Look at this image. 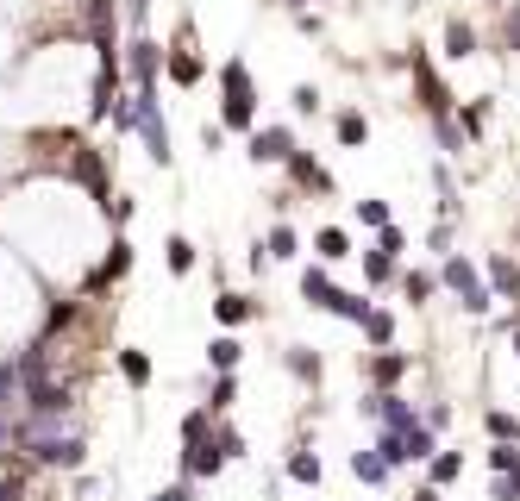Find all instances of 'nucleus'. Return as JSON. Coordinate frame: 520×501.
Here are the masks:
<instances>
[{
  "label": "nucleus",
  "mask_w": 520,
  "mask_h": 501,
  "mask_svg": "<svg viewBox=\"0 0 520 501\" xmlns=\"http://www.w3.org/2000/svg\"><path fill=\"white\" fill-rule=\"evenodd\" d=\"M295 157V132L289 126H257L251 132V163H289Z\"/></svg>",
  "instance_id": "obj_8"
},
{
  "label": "nucleus",
  "mask_w": 520,
  "mask_h": 501,
  "mask_svg": "<svg viewBox=\"0 0 520 501\" xmlns=\"http://www.w3.org/2000/svg\"><path fill=\"white\" fill-rule=\"evenodd\" d=\"M289 107H295V113H320V88H314V82H301V88L289 94Z\"/></svg>",
  "instance_id": "obj_42"
},
{
  "label": "nucleus",
  "mask_w": 520,
  "mask_h": 501,
  "mask_svg": "<svg viewBox=\"0 0 520 501\" xmlns=\"http://www.w3.org/2000/svg\"><path fill=\"white\" fill-rule=\"evenodd\" d=\"M452 238H458V232H452V220H439V226L427 232V245H433L439 257H452Z\"/></svg>",
  "instance_id": "obj_44"
},
{
  "label": "nucleus",
  "mask_w": 520,
  "mask_h": 501,
  "mask_svg": "<svg viewBox=\"0 0 520 501\" xmlns=\"http://www.w3.org/2000/svg\"><path fill=\"white\" fill-rule=\"evenodd\" d=\"M408 370H414V357H408V351H395V345L364 357V383H370V395H389V389H395Z\"/></svg>",
  "instance_id": "obj_4"
},
{
  "label": "nucleus",
  "mask_w": 520,
  "mask_h": 501,
  "mask_svg": "<svg viewBox=\"0 0 520 501\" xmlns=\"http://www.w3.org/2000/svg\"><path fill=\"white\" fill-rule=\"evenodd\" d=\"M320 476H326V464H320V451H289V483H307V489H320Z\"/></svg>",
  "instance_id": "obj_18"
},
{
  "label": "nucleus",
  "mask_w": 520,
  "mask_h": 501,
  "mask_svg": "<svg viewBox=\"0 0 520 501\" xmlns=\"http://www.w3.org/2000/svg\"><path fill=\"white\" fill-rule=\"evenodd\" d=\"M439 289H452L458 295V307H464V314H489V307H495V295H489V282H483V270L477 264H470V257H445V264H439Z\"/></svg>",
  "instance_id": "obj_1"
},
{
  "label": "nucleus",
  "mask_w": 520,
  "mask_h": 501,
  "mask_svg": "<svg viewBox=\"0 0 520 501\" xmlns=\"http://www.w3.org/2000/svg\"><path fill=\"white\" fill-rule=\"evenodd\" d=\"M351 476H358L364 489H383L395 470H389V458H383V451H376V445H358V451H351Z\"/></svg>",
  "instance_id": "obj_11"
},
{
  "label": "nucleus",
  "mask_w": 520,
  "mask_h": 501,
  "mask_svg": "<svg viewBox=\"0 0 520 501\" xmlns=\"http://www.w3.org/2000/svg\"><path fill=\"white\" fill-rule=\"evenodd\" d=\"M376 251H389V257H401V251H408V232H401V226L389 220L383 232H376Z\"/></svg>",
  "instance_id": "obj_36"
},
{
  "label": "nucleus",
  "mask_w": 520,
  "mask_h": 501,
  "mask_svg": "<svg viewBox=\"0 0 520 501\" xmlns=\"http://www.w3.org/2000/svg\"><path fill=\"white\" fill-rule=\"evenodd\" d=\"M483 433H489V445H520V414L489 408V414H483Z\"/></svg>",
  "instance_id": "obj_17"
},
{
  "label": "nucleus",
  "mask_w": 520,
  "mask_h": 501,
  "mask_svg": "<svg viewBox=\"0 0 520 501\" xmlns=\"http://www.w3.org/2000/svg\"><path fill=\"white\" fill-rule=\"evenodd\" d=\"M26 470H32L26 458L7 464V476H0V501H26Z\"/></svg>",
  "instance_id": "obj_28"
},
{
  "label": "nucleus",
  "mask_w": 520,
  "mask_h": 501,
  "mask_svg": "<svg viewBox=\"0 0 520 501\" xmlns=\"http://www.w3.org/2000/svg\"><path fill=\"white\" fill-rule=\"evenodd\" d=\"M251 119H257V94H226V101H220V126H251Z\"/></svg>",
  "instance_id": "obj_23"
},
{
  "label": "nucleus",
  "mask_w": 520,
  "mask_h": 501,
  "mask_svg": "<svg viewBox=\"0 0 520 501\" xmlns=\"http://www.w3.org/2000/svg\"><path fill=\"white\" fill-rule=\"evenodd\" d=\"M333 314H339V320H351V326H364V314H370V301H364V295H351V289H339V301H333Z\"/></svg>",
  "instance_id": "obj_32"
},
{
  "label": "nucleus",
  "mask_w": 520,
  "mask_h": 501,
  "mask_svg": "<svg viewBox=\"0 0 520 501\" xmlns=\"http://www.w3.org/2000/svg\"><path fill=\"white\" fill-rule=\"evenodd\" d=\"M358 220H364L370 232H383V226H389V201H358Z\"/></svg>",
  "instance_id": "obj_37"
},
{
  "label": "nucleus",
  "mask_w": 520,
  "mask_h": 501,
  "mask_svg": "<svg viewBox=\"0 0 520 501\" xmlns=\"http://www.w3.org/2000/svg\"><path fill=\"white\" fill-rule=\"evenodd\" d=\"M483 126H489V101H470V107L458 113V132H464V138H477Z\"/></svg>",
  "instance_id": "obj_33"
},
{
  "label": "nucleus",
  "mask_w": 520,
  "mask_h": 501,
  "mask_svg": "<svg viewBox=\"0 0 520 501\" xmlns=\"http://www.w3.org/2000/svg\"><path fill=\"white\" fill-rule=\"evenodd\" d=\"M107 220H113V232H120L132 220V195H107Z\"/></svg>",
  "instance_id": "obj_43"
},
{
  "label": "nucleus",
  "mask_w": 520,
  "mask_h": 501,
  "mask_svg": "<svg viewBox=\"0 0 520 501\" xmlns=\"http://www.w3.org/2000/svg\"><path fill=\"white\" fill-rule=\"evenodd\" d=\"M232 401H239V376H214V389H207V401H201V408L220 420V414H232Z\"/></svg>",
  "instance_id": "obj_24"
},
{
  "label": "nucleus",
  "mask_w": 520,
  "mask_h": 501,
  "mask_svg": "<svg viewBox=\"0 0 520 501\" xmlns=\"http://www.w3.org/2000/svg\"><path fill=\"white\" fill-rule=\"evenodd\" d=\"M483 270H489V295H495V301H514V314H520V264L495 251Z\"/></svg>",
  "instance_id": "obj_9"
},
{
  "label": "nucleus",
  "mask_w": 520,
  "mask_h": 501,
  "mask_svg": "<svg viewBox=\"0 0 520 501\" xmlns=\"http://www.w3.org/2000/svg\"><path fill=\"white\" fill-rule=\"evenodd\" d=\"M502 339H508V345H514V357H520V314H508V320H502Z\"/></svg>",
  "instance_id": "obj_48"
},
{
  "label": "nucleus",
  "mask_w": 520,
  "mask_h": 501,
  "mask_svg": "<svg viewBox=\"0 0 520 501\" xmlns=\"http://www.w3.org/2000/svg\"><path fill=\"white\" fill-rule=\"evenodd\" d=\"M314 251H320V264H345V257H351V238H345L339 226H320V232H314Z\"/></svg>",
  "instance_id": "obj_21"
},
{
  "label": "nucleus",
  "mask_w": 520,
  "mask_h": 501,
  "mask_svg": "<svg viewBox=\"0 0 520 501\" xmlns=\"http://www.w3.org/2000/svg\"><path fill=\"white\" fill-rule=\"evenodd\" d=\"M151 501H195V483H170V489H157Z\"/></svg>",
  "instance_id": "obj_45"
},
{
  "label": "nucleus",
  "mask_w": 520,
  "mask_h": 501,
  "mask_svg": "<svg viewBox=\"0 0 520 501\" xmlns=\"http://www.w3.org/2000/svg\"><path fill=\"white\" fill-rule=\"evenodd\" d=\"M120 69H126V76H132L138 88H157V69H163V44H157V38H145V32H138V38L126 44V57H120Z\"/></svg>",
  "instance_id": "obj_5"
},
{
  "label": "nucleus",
  "mask_w": 520,
  "mask_h": 501,
  "mask_svg": "<svg viewBox=\"0 0 520 501\" xmlns=\"http://www.w3.org/2000/svg\"><path fill=\"white\" fill-rule=\"evenodd\" d=\"M414 501H445V495H439V489H427V483H420V489H414Z\"/></svg>",
  "instance_id": "obj_49"
},
{
  "label": "nucleus",
  "mask_w": 520,
  "mask_h": 501,
  "mask_svg": "<svg viewBox=\"0 0 520 501\" xmlns=\"http://www.w3.org/2000/svg\"><path fill=\"white\" fill-rule=\"evenodd\" d=\"M126 19H132V26H145V19H151V0H126Z\"/></svg>",
  "instance_id": "obj_47"
},
{
  "label": "nucleus",
  "mask_w": 520,
  "mask_h": 501,
  "mask_svg": "<svg viewBox=\"0 0 520 501\" xmlns=\"http://www.w3.org/2000/svg\"><path fill=\"white\" fill-rule=\"evenodd\" d=\"M163 257H170V270H176V276H188V270H195V245H188L182 232L170 238V245H163Z\"/></svg>",
  "instance_id": "obj_31"
},
{
  "label": "nucleus",
  "mask_w": 520,
  "mask_h": 501,
  "mask_svg": "<svg viewBox=\"0 0 520 501\" xmlns=\"http://www.w3.org/2000/svg\"><path fill=\"white\" fill-rule=\"evenodd\" d=\"M514 464H520V445H489V470L495 476H508Z\"/></svg>",
  "instance_id": "obj_38"
},
{
  "label": "nucleus",
  "mask_w": 520,
  "mask_h": 501,
  "mask_svg": "<svg viewBox=\"0 0 520 501\" xmlns=\"http://www.w3.org/2000/svg\"><path fill=\"white\" fill-rule=\"evenodd\" d=\"M289 176H295L301 188H314V195H333V176H326L307 151H295V157H289Z\"/></svg>",
  "instance_id": "obj_15"
},
{
  "label": "nucleus",
  "mask_w": 520,
  "mask_h": 501,
  "mask_svg": "<svg viewBox=\"0 0 520 501\" xmlns=\"http://www.w3.org/2000/svg\"><path fill=\"white\" fill-rule=\"evenodd\" d=\"M207 433H214V414H207V408H188V414H182V445H195V439H207Z\"/></svg>",
  "instance_id": "obj_30"
},
{
  "label": "nucleus",
  "mask_w": 520,
  "mask_h": 501,
  "mask_svg": "<svg viewBox=\"0 0 520 501\" xmlns=\"http://www.w3.org/2000/svg\"><path fill=\"white\" fill-rule=\"evenodd\" d=\"M502 44H508L514 57H520V0H514V7L502 13Z\"/></svg>",
  "instance_id": "obj_41"
},
{
  "label": "nucleus",
  "mask_w": 520,
  "mask_h": 501,
  "mask_svg": "<svg viewBox=\"0 0 520 501\" xmlns=\"http://www.w3.org/2000/svg\"><path fill=\"white\" fill-rule=\"evenodd\" d=\"M364 339H370V351L395 345V314H389V307H370V314H364Z\"/></svg>",
  "instance_id": "obj_19"
},
{
  "label": "nucleus",
  "mask_w": 520,
  "mask_h": 501,
  "mask_svg": "<svg viewBox=\"0 0 520 501\" xmlns=\"http://www.w3.org/2000/svg\"><path fill=\"white\" fill-rule=\"evenodd\" d=\"M445 57L452 63H464V57H477V32L464 26V19H452V26H445Z\"/></svg>",
  "instance_id": "obj_25"
},
{
  "label": "nucleus",
  "mask_w": 520,
  "mask_h": 501,
  "mask_svg": "<svg viewBox=\"0 0 520 501\" xmlns=\"http://www.w3.org/2000/svg\"><path fill=\"white\" fill-rule=\"evenodd\" d=\"M433 132H439L445 157H458V151H464V132H458V119H433Z\"/></svg>",
  "instance_id": "obj_34"
},
{
  "label": "nucleus",
  "mask_w": 520,
  "mask_h": 501,
  "mask_svg": "<svg viewBox=\"0 0 520 501\" xmlns=\"http://www.w3.org/2000/svg\"><path fill=\"white\" fill-rule=\"evenodd\" d=\"M420 426H427V433H445V426H452V408H445V401H427V408H420Z\"/></svg>",
  "instance_id": "obj_35"
},
{
  "label": "nucleus",
  "mask_w": 520,
  "mask_h": 501,
  "mask_svg": "<svg viewBox=\"0 0 520 501\" xmlns=\"http://www.w3.org/2000/svg\"><path fill=\"white\" fill-rule=\"evenodd\" d=\"M433 295H439V276H433V270H408V276H401V301L427 307Z\"/></svg>",
  "instance_id": "obj_22"
},
{
  "label": "nucleus",
  "mask_w": 520,
  "mask_h": 501,
  "mask_svg": "<svg viewBox=\"0 0 520 501\" xmlns=\"http://www.w3.org/2000/svg\"><path fill=\"white\" fill-rule=\"evenodd\" d=\"M458 476H464V451H445L439 445V458L427 464V489H445V483H458Z\"/></svg>",
  "instance_id": "obj_20"
},
{
  "label": "nucleus",
  "mask_w": 520,
  "mask_h": 501,
  "mask_svg": "<svg viewBox=\"0 0 520 501\" xmlns=\"http://www.w3.org/2000/svg\"><path fill=\"white\" fill-rule=\"evenodd\" d=\"M408 69H414V88H420V107H427V119H452V88L439 82V69H433V57L414 44V57H408Z\"/></svg>",
  "instance_id": "obj_2"
},
{
  "label": "nucleus",
  "mask_w": 520,
  "mask_h": 501,
  "mask_svg": "<svg viewBox=\"0 0 520 501\" xmlns=\"http://www.w3.org/2000/svg\"><path fill=\"white\" fill-rule=\"evenodd\" d=\"M489 501H520V464H514L508 476H495V489H489Z\"/></svg>",
  "instance_id": "obj_39"
},
{
  "label": "nucleus",
  "mask_w": 520,
  "mask_h": 501,
  "mask_svg": "<svg viewBox=\"0 0 520 501\" xmlns=\"http://www.w3.org/2000/svg\"><path fill=\"white\" fill-rule=\"evenodd\" d=\"M239 364H245V345L232 339V332H220V339L207 345V370L214 376H239Z\"/></svg>",
  "instance_id": "obj_13"
},
{
  "label": "nucleus",
  "mask_w": 520,
  "mask_h": 501,
  "mask_svg": "<svg viewBox=\"0 0 520 501\" xmlns=\"http://www.w3.org/2000/svg\"><path fill=\"white\" fill-rule=\"evenodd\" d=\"M301 301L320 307V314H333L339 289H333V276H326V264H307V270H301Z\"/></svg>",
  "instance_id": "obj_10"
},
{
  "label": "nucleus",
  "mask_w": 520,
  "mask_h": 501,
  "mask_svg": "<svg viewBox=\"0 0 520 501\" xmlns=\"http://www.w3.org/2000/svg\"><path fill=\"white\" fill-rule=\"evenodd\" d=\"M220 451H226V464L245 458V433H239V426H220Z\"/></svg>",
  "instance_id": "obj_40"
},
{
  "label": "nucleus",
  "mask_w": 520,
  "mask_h": 501,
  "mask_svg": "<svg viewBox=\"0 0 520 501\" xmlns=\"http://www.w3.org/2000/svg\"><path fill=\"white\" fill-rule=\"evenodd\" d=\"M282 364H289V376H295V383H307V389H320V376H326L320 351H307V345H289V351H282Z\"/></svg>",
  "instance_id": "obj_12"
},
{
  "label": "nucleus",
  "mask_w": 520,
  "mask_h": 501,
  "mask_svg": "<svg viewBox=\"0 0 520 501\" xmlns=\"http://www.w3.org/2000/svg\"><path fill=\"white\" fill-rule=\"evenodd\" d=\"M289 7H301V0H289Z\"/></svg>",
  "instance_id": "obj_50"
},
{
  "label": "nucleus",
  "mask_w": 520,
  "mask_h": 501,
  "mask_svg": "<svg viewBox=\"0 0 520 501\" xmlns=\"http://www.w3.org/2000/svg\"><path fill=\"white\" fill-rule=\"evenodd\" d=\"M170 76H176L182 88H195V82L207 76V63L195 57V32H188V26H176V44H170Z\"/></svg>",
  "instance_id": "obj_7"
},
{
  "label": "nucleus",
  "mask_w": 520,
  "mask_h": 501,
  "mask_svg": "<svg viewBox=\"0 0 520 501\" xmlns=\"http://www.w3.org/2000/svg\"><path fill=\"white\" fill-rule=\"evenodd\" d=\"M214 320H220V326H245V320H257V301L232 289V295H220V301H214Z\"/></svg>",
  "instance_id": "obj_16"
},
{
  "label": "nucleus",
  "mask_w": 520,
  "mask_h": 501,
  "mask_svg": "<svg viewBox=\"0 0 520 501\" xmlns=\"http://www.w3.org/2000/svg\"><path fill=\"white\" fill-rule=\"evenodd\" d=\"M333 132H339V145H364V138H370V119H364L358 107H345V113L333 119Z\"/></svg>",
  "instance_id": "obj_26"
},
{
  "label": "nucleus",
  "mask_w": 520,
  "mask_h": 501,
  "mask_svg": "<svg viewBox=\"0 0 520 501\" xmlns=\"http://www.w3.org/2000/svg\"><path fill=\"white\" fill-rule=\"evenodd\" d=\"M389 276H395V257L389 251H364V282H370V289H383Z\"/></svg>",
  "instance_id": "obj_29"
},
{
  "label": "nucleus",
  "mask_w": 520,
  "mask_h": 501,
  "mask_svg": "<svg viewBox=\"0 0 520 501\" xmlns=\"http://www.w3.org/2000/svg\"><path fill=\"white\" fill-rule=\"evenodd\" d=\"M226 470V451H220V426L195 445H182V483H214V476Z\"/></svg>",
  "instance_id": "obj_3"
},
{
  "label": "nucleus",
  "mask_w": 520,
  "mask_h": 501,
  "mask_svg": "<svg viewBox=\"0 0 520 501\" xmlns=\"http://www.w3.org/2000/svg\"><path fill=\"white\" fill-rule=\"evenodd\" d=\"M257 251H264L270 264H295V257H301V238H295V226H270V238H264Z\"/></svg>",
  "instance_id": "obj_14"
},
{
  "label": "nucleus",
  "mask_w": 520,
  "mask_h": 501,
  "mask_svg": "<svg viewBox=\"0 0 520 501\" xmlns=\"http://www.w3.org/2000/svg\"><path fill=\"white\" fill-rule=\"evenodd\" d=\"M126 270H132V238H126V232H113V245L101 251V264H94V276H88V295H101L107 282H120Z\"/></svg>",
  "instance_id": "obj_6"
},
{
  "label": "nucleus",
  "mask_w": 520,
  "mask_h": 501,
  "mask_svg": "<svg viewBox=\"0 0 520 501\" xmlns=\"http://www.w3.org/2000/svg\"><path fill=\"white\" fill-rule=\"evenodd\" d=\"M201 145H207V151H220V145H226V126H214V119H207V126H201Z\"/></svg>",
  "instance_id": "obj_46"
},
{
  "label": "nucleus",
  "mask_w": 520,
  "mask_h": 501,
  "mask_svg": "<svg viewBox=\"0 0 520 501\" xmlns=\"http://www.w3.org/2000/svg\"><path fill=\"white\" fill-rule=\"evenodd\" d=\"M120 376H126L132 389H145V383H151V357L138 351V345H126V351H120Z\"/></svg>",
  "instance_id": "obj_27"
}]
</instances>
